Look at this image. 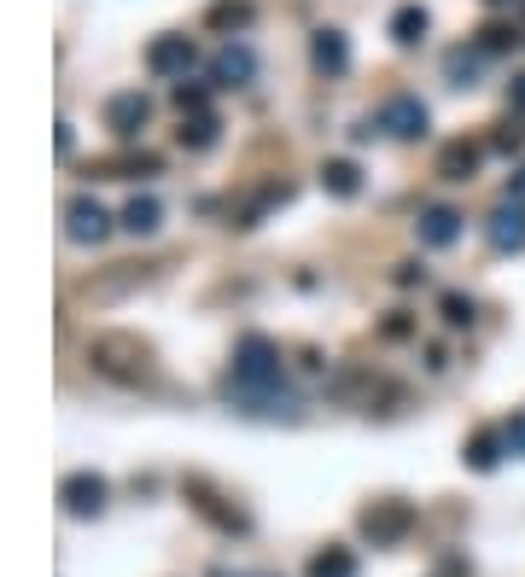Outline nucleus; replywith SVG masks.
I'll list each match as a JSON object with an SVG mask.
<instances>
[{
    "instance_id": "5701e85b",
    "label": "nucleus",
    "mask_w": 525,
    "mask_h": 577,
    "mask_svg": "<svg viewBox=\"0 0 525 577\" xmlns=\"http://www.w3.org/2000/svg\"><path fill=\"white\" fill-rule=\"evenodd\" d=\"M216 129H222L216 117H188V122H181V147L205 152V147H216Z\"/></svg>"
},
{
    "instance_id": "a878e982",
    "label": "nucleus",
    "mask_w": 525,
    "mask_h": 577,
    "mask_svg": "<svg viewBox=\"0 0 525 577\" xmlns=\"http://www.w3.org/2000/svg\"><path fill=\"white\" fill-rule=\"evenodd\" d=\"M514 41H519V35H514L508 24H484V30H479V53H508Z\"/></svg>"
},
{
    "instance_id": "2eb2a0df",
    "label": "nucleus",
    "mask_w": 525,
    "mask_h": 577,
    "mask_svg": "<svg viewBox=\"0 0 525 577\" xmlns=\"http://www.w3.org/2000/svg\"><path fill=\"white\" fill-rule=\"evenodd\" d=\"M188 496H193V507L205 513L211 525H222V531H246V513H239V507H222V496H216L211 484H199V479H193V484H188Z\"/></svg>"
},
{
    "instance_id": "9b49d317",
    "label": "nucleus",
    "mask_w": 525,
    "mask_h": 577,
    "mask_svg": "<svg viewBox=\"0 0 525 577\" xmlns=\"http://www.w3.org/2000/svg\"><path fill=\"white\" fill-rule=\"evenodd\" d=\"M484 239H491L496 252H525V204L502 199L491 211V222H484Z\"/></svg>"
},
{
    "instance_id": "7ed1b4c3",
    "label": "nucleus",
    "mask_w": 525,
    "mask_h": 577,
    "mask_svg": "<svg viewBox=\"0 0 525 577\" xmlns=\"http://www.w3.org/2000/svg\"><path fill=\"white\" fill-rule=\"evenodd\" d=\"M362 537H368L374 548H392V543H403V537H409V531H415V507L409 502H374V507H362Z\"/></svg>"
},
{
    "instance_id": "412c9836",
    "label": "nucleus",
    "mask_w": 525,
    "mask_h": 577,
    "mask_svg": "<svg viewBox=\"0 0 525 577\" xmlns=\"http://www.w3.org/2000/svg\"><path fill=\"white\" fill-rule=\"evenodd\" d=\"M158 222H164V204H158L152 193H135V199L124 204V228H129V234L147 239V234H158Z\"/></svg>"
},
{
    "instance_id": "cd10ccee",
    "label": "nucleus",
    "mask_w": 525,
    "mask_h": 577,
    "mask_svg": "<svg viewBox=\"0 0 525 577\" xmlns=\"http://www.w3.org/2000/svg\"><path fill=\"white\" fill-rule=\"evenodd\" d=\"M502 444H508V456L525 461V408H514V415L502 420Z\"/></svg>"
},
{
    "instance_id": "4468645a",
    "label": "nucleus",
    "mask_w": 525,
    "mask_h": 577,
    "mask_svg": "<svg viewBox=\"0 0 525 577\" xmlns=\"http://www.w3.org/2000/svg\"><path fill=\"white\" fill-rule=\"evenodd\" d=\"M427 30H432V12L420 7V0H409V7L392 12V41H397V47H420Z\"/></svg>"
},
{
    "instance_id": "4be33fe9",
    "label": "nucleus",
    "mask_w": 525,
    "mask_h": 577,
    "mask_svg": "<svg viewBox=\"0 0 525 577\" xmlns=\"http://www.w3.org/2000/svg\"><path fill=\"white\" fill-rule=\"evenodd\" d=\"M479 65H484L479 47H450V53H443V76H450V88H473Z\"/></svg>"
},
{
    "instance_id": "7c9ffc66",
    "label": "nucleus",
    "mask_w": 525,
    "mask_h": 577,
    "mask_svg": "<svg viewBox=\"0 0 525 577\" xmlns=\"http://www.w3.org/2000/svg\"><path fill=\"white\" fill-rule=\"evenodd\" d=\"M508 106H514V111H525V76H514V82H508Z\"/></svg>"
},
{
    "instance_id": "1a4fd4ad",
    "label": "nucleus",
    "mask_w": 525,
    "mask_h": 577,
    "mask_svg": "<svg viewBox=\"0 0 525 577\" xmlns=\"http://www.w3.org/2000/svg\"><path fill=\"white\" fill-rule=\"evenodd\" d=\"M147 117H152V99L140 94V88H124V94L106 99V129L117 140H135L140 129H147Z\"/></svg>"
},
{
    "instance_id": "c756f323",
    "label": "nucleus",
    "mask_w": 525,
    "mask_h": 577,
    "mask_svg": "<svg viewBox=\"0 0 525 577\" xmlns=\"http://www.w3.org/2000/svg\"><path fill=\"white\" fill-rule=\"evenodd\" d=\"M508 204H525V163L508 175Z\"/></svg>"
},
{
    "instance_id": "423d86ee",
    "label": "nucleus",
    "mask_w": 525,
    "mask_h": 577,
    "mask_svg": "<svg viewBox=\"0 0 525 577\" xmlns=\"http://www.w3.org/2000/svg\"><path fill=\"white\" fill-rule=\"evenodd\" d=\"M106 496H111V484L99 479V472H71V479L58 484V502H65L71 520H94V513H106Z\"/></svg>"
},
{
    "instance_id": "2f4dec72",
    "label": "nucleus",
    "mask_w": 525,
    "mask_h": 577,
    "mask_svg": "<svg viewBox=\"0 0 525 577\" xmlns=\"http://www.w3.org/2000/svg\"><path fill=\"white\" fill-rule=\"evenodd\" d=\"M484 7H519V0H484Z\"/></svg>"
},
{
    "instance_id": "0eeeda50",
    "label": "nucleus",
    "mask_w": 525,
    "mask_h": 577,
    "mask_svg": "<svg viewBox=\"0 0 525 577\" xmlns=\"http://www.w3.org/2000/svg\"><path fill=\"white\" fill-rule=\"evenodd\" d=\"M415 239L427 245V252H450V245L461 239V211H456V204H420Z\"/></svg>"
},
{
    "instance_id": "ddd939ff",
    "label": "nucleus",
    "mask_w": 525,
    "mask_h": 577,
    "mask_svg": "<svg viewBox=\"0 0 525 577\" xmlns=\"http://www.w3.org/2000/svg\"><path fill=\"white\" fill-rule=\"evenodd\" d=\"M152 280V269H147V263H117V269L111 275H99V280H88L83 286V298H124V292H135V286H147Z\"/></svg>"
},
{
    "instance_id": "bb28decb",
    "label": "nucleus",
    "mask_w": 525,
    "mask_h": 577,
    "mask_svg": "<svg viewBox=\"0 0 525 577\" xmlns=\"http://www.w3.org/2000/svg\"><path fill=\"white\" fill-rule=\"evenodd\" d=\"M443 321H450V327H473V298H461V292H443Z\"/></svg>"
},
{
    "instance_id": "f8f14e48",
    "label": "nucleus",
    "mask_w": 525,
    "mask_h": 577,
    "mask_svg": "<svg viewBox=\"0 0 525 577\" xmlns=\"http://www.w3.org/2000/svg\"><path fill=\"white\" fill-rule=\"evenodd\" d=\"M310 65L321 76H345L351 71V41H345V30H315L310 35Z\"/></svg>"
},
{
    "instance_id": "6ab92c4d",
    "label": "nucleus",
    "mask_w": 525,
    "mask_h": 577,
    "mask_svg": "<svg viewBox=\"0 0 525 577\" xmlns=\"http://www.w3.org/2000/svg\"><path fill=\"white\" fill-rule=\"evenodd\" d=\"M321 188H328L333 199H356L362 193V170L351 158H328V163H321Z\"/></svg>"
},
{
    "instance_id": "aec40b11",
    "label": "nucleus",
    "mask_w": 525,
    "mask_h": 577,
    "mask_svg": "<svg viewBox=\"0 0 525 577\" xmlns=\"http://www.w3.org/2000/svg\"><path fill=\"white\" fill-rule=\"evenodd\" d=\"M473 170H479V147H473V140H450V147L438 152V175L443 181H468Z\"/></svg>"
},
{
    "instance_id": "9d476101",
    "label": "nucleus",
    "mask_w": 525,
    "mask_h": 577,
    "mask_svg": "<svg viewBox=\"0 0 525 577\" xmlns=\"http://www.w3.org/2000/svg\"><path fill=\"white\" fill-rule=\"evenodd\" d=\"M193 35H158L152 47H147V71L152 76H181L188 82V71H193Z\"/></svg>"
},
{
    "instance_id": "f3484780",
    "label": "nucleus",
    "mask_w": 525,
    "mask_h": 577,
    "mask_svg": "<svg viewBox=\"0 0 525 577\" xmlns=\"http://www.w3.org/2000/svg\"><path fill=\"white\" fill-rule=\"evenodd\" d=\"M164 163H158L152 152H124V158H99L94 163V175H106V181H135V175H158Z\"/></svg>"
},
{
    "instance_id": "39448f33",
    "label": "nucleus",
    "mask_w": 525,
    "mask_h": 577,
    "mask_svg": "<svg viewBox=\"0 0 525 577\" xmlns=\"http://www.w3.org/2000/svg\"><path fill=\"white\" fill-rule=\"evenodd\" d=\"M111 234V211L99 204L94 193H76L71 204H65V239H76V245H99Z\"/></svg>"
},
{
    "instance_id": "a211bd4d",
    "label": "nucleus",
    "mask_w": 525,
    "mask_h": 577,
    "mask_svg": "<svg viewBox=\"0 0 525 577\" xmlns=\"http://www.w3.org/2000/svg\"><path fill=\"white\" fill-rule=\"evenodd\" d=\"M502 456H508V444H502V426H484V431H473V438H468V456H461V461H468L473 472H491Z\"/></svg>"
},
{
    "instance_id": "dca6fc26",
    "label": "nucleus",
    "mask_w": 525,
    "mask_h": 577,
    "mask_svg": "<svg viewBox=\"0 0 525 577\" xmlns=\"http://www.w3.org/2000/svg\"><path fill=\"white\" fill-rule=\"evenodd\" d=\"M251 18H257V7H251V0H211V12H205V24L216 30V35H239V30H246L251 24Z\"/></svg>"
},
{
    "instance_id": "473e14b6",
    "label": "nucleus",
    "mask_w": 525,
    "mask_h": 577,
    "mask_svg": "<svg viewBox=\"0 0 525 577\" xmlns=\"http://www.w3.org/2000/svg\"><path fill=\"white\" fill-rule=\"evenodd\" d=\"M222 577H228V571H222ZM234 577H269V571H234Z\"/></svg>"
},
{
    "instance_id": "c85d7f7f",
    "label": "nucleus",
    "mask_w": 525,
    "mask_h": 577,
    "mask_svg": "<svg viewBox=\"0 0 525 577\" xmlns=\"http://www.w3.org/2000/svg\"><path fill=\"white\" fill-rule=\"evenodd\" d=\"M415 280H427V269L420 263H397V286H415Z\"/></svg>"
},
{
    "instance_id": "f257e3e1",
    "label": "nucleus",
    "mask_w": 525,
    "mask_h": 577,
    "mask_svg": "<svg viewBox=\"0 0 525 577\" xmlns=\"http://www.w3.org/2000/svg\"><path fill=\"white\" fill-rule=\"evenodd\" d=\"M88 367L117 380V385H140V380H152V344L135 339V333H94L88 339Z\"/></svg>"
},
{
    "instance_id": "20e7f679",
    "label": "nucleus",
    "mask_w": 525,
    "mask_h": 577,
    "mask_svg": "<svg viewBox=\"0 0 525 577\" xmlns=\"http://www.w3.org/2000/svg\"><path fill=\"white\" fill-rule=\"evenodd\" d=\"M328 391H333V397L345 403V408H362V415H374V403H379V397L403 403V391H397V385H386L379 374H368V367H345V374H339Z\"/></svg>"
},
{
    "instance_id": "393cba45",
    "label": "nucleus",
    "mask_w": 525,
    "mask_h": 577,
    "mask_svg": "<svg viewBox=\"0 0 525 577\" xmlns=\"http://www.w3.org/2000/svg\"><path fill=\"white\" fill-rule=\"evenodd\" d=\"M175 106L188 111V117H211L205 106H211V88L205 82H175Z\"/></svg>"
},
{
    "instance_id": "b1692460",
    "label": "nucleus",
    "mask_w": 525,
    "mask_h": 577,
    "mask_svg": "<svg viewBox=\"0 0 525 577\" xmlns=\"http://www.w3.org/2000/svg\"><path fill=\"white\" fill-rule=\"evenodd\" d=\"M356 560H351V548H328V554H315L310 560V577H351Z\"/></svg>"
},
{
    "instance_id": "f03ea898",
    "label": "nucleus",
    "mask_w": 525,
    "mask_h": 577,
    "mask_svg": "<svg viewBox=\"0 0 525 577\" xmlns=\"http://www.w3.org/2000/svg\"><path fill=\"white\" fill-rule=\"evenodd\" d=\"M374 122H379V135H392V140H420L432 129V111L420 106V94H386Z\"/></svg>"
},
{
    "instance_id": "6e6552de",
    "label": "nucleus",
    "mask_w": 525,
    "mask_h": 577,
    "mask_svg": "<svg viewBox=\"0 0 525 577\" xmlns=\"http://www.w3.org/2000/svg\"><path fill=\"white\" fill-rule=\"evenodd\" d=\"M251 76H257V53L246 41H222L211 58V88H246Z\"/></svg>"
}]
</instances>
